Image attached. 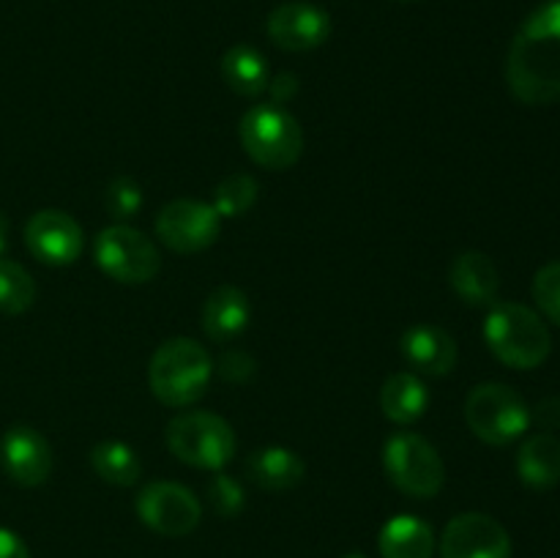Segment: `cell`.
<instances>
[{
    "label": "cell",
    "mask_w": 560,
    "mask_h": 558,
    "mask_svg": "<svg viewBox=\"0 0 560 558\" xmlns=\"http://www.w3.org/2000/svg\"><path fill=\"white\" fill-rule=\"evenodd\" d=\"M5 246H9V219H5V213L0 211V257H3Z\"/></svg>",
    "instance_id": "obj_33"
},
{
    "label": "cell",
    "mask_w": 560,
    "mask_h": 558,
    "mask_svg": "<svg viewBox=\"0 0 560 558\" xmlns=\"http://www.w3.org/2000/svg\"><path fill=\"white\" fill-rule=\"evenodd\" d=\"M93 257L96 266L120 284H145L156 279L162 268L156 244L137 228L120 222L109 224L96 235Z\"/></svg>",
    "instance_id": "obj_8"
},
{
    "label": "cell",
    "mask_w": 560,
    "mask_h": 558,
    "mask_svg": "<svg viewBox=\"0 0 560 558\" xmlns=\"http://www.w3.org/2000/svg\"><path fill=\"white\" fill-rule=\"evenodd\" d=\"M517 474L530 490H552L560 481V438L552 432L525 438L517 454Z\"/></svg>",
    "instance_id": "obj_20"
},
{
    "label": "cell",
    "mask_w": 560,
    "mask_h": 558,
    "mask_svg": "<svg viewBox=\"0 0 560 558\" xmlns=\"http://www.w3.org/2000/svg\"><path fill=\"white\" fill-rule=\"evenodd\" d=\"M465 421L479 441L506 446L530 427V408L506 383H481L465 399Z\"/></svg>",
    "instance_id": "obj_7"
},
{
    "label": "cell",
    "mask_w": 560,
    "mask_h": 558,
    "mask_svg": "<svg viewBox=\"0 0 560 558\" xmlns=\"http://www.w3.org/2000/svg\"><path fill=\"white\" fill-rule=\"evenodd\" d=\"M52 446L38 430L16 425L0 438V468L14 485L38 487L52 474Z\"/></svg>",
    "instance_id": "obj_13"
},
{
    "label": "cell",
    "mask_w": 560,
    "mask_h": 558,
    "mask_svg": "<svg viewBox=\"0 0 560 558\" xmlns=\"http://www.w3.org/2000/svg\"><path fill=\"white\" fill-rule=\"evenodd\" d=\"M448 284L468 306H492L501 288V274L490 255L468 249L454 257L448 268Z\"/></svg>",
    "instance_id": "obj_16"
},
{
    "label": "cell",
    "mask_w": 560,
    "mask_h": 558,
    "mask_svg": "<svg viewBox=\"0 0 560 558\" xmlns=\"http://www.w3.org/2000/svg\"><path fill=\"white\" fill-rule=\"evenodd\" d=\"M246 474L262 490L284 492L293 490V487H299L304 481L306 463L293 449L266 446L260 452L249 454V460H246Z\"/></svg>",
    "instance_id": "obj_18"
},
{
    "label": "cell",
    "mask_w": 560,
    "mask_h": 558,
    "mask_svg": "<svg viewBox=\"0 0 560 558\" xmlns=\"http://www.w3.org/2000/svg\"><path fill=\"white\" fill-rule=\"evenodd\" d=\"M485 339L492 356L512 370H536L552 350V337L539 312L517 301L492 304L485 317Z\"/></svg>",
    "instance_id": "obj_3"
},
{
    "label": "cell",
    "mask_w": 560,
    "mask_h": 558,
    "mask_svg": "<svg viewBox=\"0 0 560 558\" xmlns=\"http://www.w3.org/2000/svg\"><path fill=\"white\" fill-rule=\"evenodd\" d=\"M383 468L399 492L410 498H435L446 485V465L424 435L399 430L383 443Z\"/></svg>",
    "instance_id": "obj_6"
},
{
    "label": "cell",
    "mask_w": 560,
    "mask_h": 558,
    "mask_svg": "<svg viewBox=\"0 0 560 558\" xmlns=\"http://www.w3.org/2000/svg\"><path fill=\"white\" fill-rule=\"evenodd\" d=\"M441 558H512V536L490 514L463 512L443 528Z\"/></svg>",
    "instance_id": "obj_11"
},
{
    "label": "cell",
    "mask_w": 560,
    "mask_h": 558,
    "mask_svg": "<svg viewBox=\"0 0 560 558\" xmlns=\"http://www.w3.org/2000/svg\"><path fill=\"white\" fill-rule=\"evenodd\" d=\"M137 514L162 536H186L200 525L202 503L189 487L178 481H148L137 496Z\"/></svg>",
    "instance_id": "obj_9"
},
{
    "label": "cell",
    "mask_w": 560,
    "mask_h": 558,
    "mask_svg": "<svg viewBox=\"0 0 560 558\" xmlns=\"http://www.w3.org/2000/svg\"><path fill=\"white\" fill-rule=\"evenodd\" d=\"M238 137L246 156L262 170H288L304 153V129L288 109L273 102L246 109Z\"/></svg>",
    "instance_id": "obj_4"
},
{
    "label": "cell",
    "mask_w": 560,
    "mask_h": 558,
    "mask_svg": "<svg viewBox=\"0 0 560 558\" xmlns=\"http://www.w3.org/2000/svg\"><path fill=\"white\" fill-rule=\"evenodd\" d=\"M0 558H31V550H27L20 534H14L9 528H0Z\"/></svg>",
    "instance_id": "obj_32"
},
{
    "label": "cell",
    "mask_w": 560,
    "mask_h": 558,
    "mask_svg": "<svg viewBox=\"0 0 560 558\" xmlns=\"http://www.w3.org/2000/svg\"><path fill=\"white\" fill-rule=\"evenodd\" d=\"M530 425L541 427V432L560 430V397H545L530 410Z\"/></svg>",
    "instance_id": "obj_30"
},
{
    "label": "cell",
    "mask_w": 560,
    "mask_h": 558,
    "mask_svg": "<svg viewBox=\"0 0 560 558\" xmlns=\"http://www.w3.org/2000/svg\"><path fill=\"white\" fill-rule=\"evenodd\" d=\"M208 498H211V507L219 518H235L246 507V492L241 481L230 474H222V470H217V476L208 485Z\"/></svg>",
    "instance_id": "obj_27"
},
{
    "label": "cell",
    "mask_w": 560,
    "mask_h": 558,
    "mask_svg": "<svg viewBox=\"0 0 560 558\" xmlns=\"http://www.w3.org/2000/svg\"><path fill=\"white\" fill-rule=\"evenodd\" d=\"M435 545L432 525L416 514H397L383 525L377 536L383 558H432Z\"/></svg>",
    "instance_id": "obj_19"
},
{
    "label": "cell",
    "mask_w": 560,
    "mask_h": 558,
    "mask_svg": "<svg viewBox=\"0 0 560 558\" xmlns=\"http://www.w3.org/2000/svg\"><path fill=\"white\" fill-rule=\"evenodd\" d=\"M213 377V359L191 337H173L159 345L148 364L153 397L167 408H189L206 394Z\"/></svg>",
    "instance_id": "obj_2"
},
{
    "label": "cell",
    "mask_w": 560,
    "mask_h": 558,
    "mask_svg": "<svg viewBox=\"0 0 560 558\" xmlns=\"http://www.w3.org/2000/svg\"><path fill=\"white\" fill-rule=\"evenodd\" d=\"M345 558H364V556H361V553H350V556H345Z\"/></svg>",
    "instance_id": "obj_34"
},
{
    "label": "cell",
    "mask_w": 560,
    "mask_h": 558,
    "mask_svg": "<svg viewBox=\"0 0 560 558\" xmlns=\"http://www.w3.org/2000/svg\"><path fill=\"white\" fill-rule=\"evenodd\" d=\"M91 465L96 476L107 485L131 487L140 481L142 463L135 446L124 441H102L91 449Z\"/></svg>",
    "instance_id": "obj_23"
},
{
    "label": "cell",
    "mask_w": 560,
    "mask_h": 558,
    "mask_svg": "<svg viewBox=\"0 0 560 558\" xmlns=\"http://www.w3.org/2000/svg\"><path fill=\"white\" fill-rule=\"evenodd\" d=\"M405 361L413 367L419 375L443 377L457 367V339L446 328L435 323H416L399 339Z\"/></svg>",
    "instance_id": "obj_15"
},
{
    "label": "cell",
    "mask_w": 560,
    "mask_h": 558,
    "mask_svg": "<svg viewBox=\"0 0 560 558\" xmlns=\"http://www.w3.org/2000/svg\"><path fill=\"white\" fill-rule=\"evenodd\" d=\"M213 370H217L228 383H246L255 375L257 364L249 353H244V350H224Z\"/></svg>",
    "instance_id": "obj_29"
},
{
    "label": "cell",
    "mask_w": 560,
    "mask_h": 558,
    "mask_svg": "<svg viewBox=\"0 0 560 558\" xmlns=\"http://www.w3.org/2000/svg\"><path fill=\"white\" fill-rule=\"evenodd\" d=\"M219 230H222V217L211 202L180 197L156 213L159 241L178 255L208 249L219 239Z\"/></svg>",
    "instance_id": "obj_10"
},
{
    "label": "cell",
    "mask_w": 560,
    "mask_h": 558,
    "mask_svg": "<svg viewBox=\"0 0 560 558\" xmlns=\"http://www.w3.org/2000/svg\"><path fill=\"white\" fill-rule=\"evenodd\" d=\"M506 82L530 107L560 98V0H547L523 22L509 47Z\"/></svg>",
    "instance_id": "obj_1"
},
{
    "label": "cell",
    "mask_w": 560,
    "mask_h": 558,
    "mask_svg": "<svg viewBox=\"0 0 560 558\" xmlns=\"http://www.w3.org/2000/svg\"><path fill=\"white\" fill-rule=\"evenodd\" d=\"M219 69H222V77L230 91L246 98L262 96L268 88V80H271L266 55L257 47H252V44H235V47H230L222 55Z\"/></svg>",
    "instance_id": "obj_22"
},
{
    "label": "cell",
    "mask_w": 560,
    "mask_h": 558,
    "mask_svg": "<svg viewBox=\"0 0 560 558\" xmlns=\"http://www.w3.org/2000/svg\"><path fill=\"white\" fill-rule=\"evenodd\" d=\"M249 295L241 288H235V284L217 288L206 299V306H202V332L208 334V339L219 345H228L235 337H241L249 328Z\"/></svg>",
    "instance_id": "obj_17"
},
{
    "label": "cell",
    "mask_w": 560,
    "mask_h": 558,
    "mask_svg": "<svg viewBox=\"0 0 560 558\" xmlns=\"http://www.w3.org/2000/svg\"><path fill=\"white\" fill-rule=\"evenodd\" d=\"M268 93H271V102L273 104H288L290 98H295V93H299V77L293 74V71H279L277 77H271L268 80Z\"/></svg>",
    "instance_id": "obj_31"
},
{
    "label": "cell",
    "mask_w": 560,
    "mask_h": 558,
    "mask_svg": "<svg viewBox=\"0 0 560 558\" xmlns=\"http://www.w3.org/2000/svg\"><path fill=\"white\" fill-rule=\"evenodd\" d=\"M381 408L394 425H413L430 408V388L416 372H394L381 388Z\"/></svg>",
    "instance_id": "obj_21"
},
{
    "label": "cell",
    "mask_w": 560,
    "mask_h": 558,
    "mask_svg": "<svg viewBox=\"0 0 560 558\" xmlns=\"http://www.w3.org/2000/svg\"><path fill=\"white\" fill-rule=\"evenodd\" d=\"M260 197V184H257L255 175L249 173H230L228 178H222L213 189V202L219 217H244L252 211V206Z\"/></svg>",
    "instance_id": "obj_24"
},
{
    "label": "cell",
    "mask_w": 560,
    "mask_h": 558,
    "mask_svg": "<svg viewBox=\"0 0 560 558\" xmlns=\"http://www.w3.org/2000/svg\"><path fill=\"white\" fill-rule=\"evenodd\" d=\"M534 301L556 326H560V260L547 263L536 271Z\"/></svg>",
    "instance_id": "obj_28"
},
{
    "label": "cell",
    "mask_w": 560,
    "mask_h": 558,
    "mask_svg": "<svg viewBox=\"0 0 560 558\" xmlns=\"http://www.w3.org/2000/svg\"><path fill=\"white\" fill-rule=\"evenodd\" d=\"M104 208H107L109 217L115 222L126 224L129 219H135L142 208V189L135 178L129 175H118L107 184L104 189Z\"/></svg>",
    "instance_id": "obj_26"
},
{
    "label": "cell",
    "mask_w": 560,
    "mask_h": 558,
    "mask_svg": "<svg viewBox=\"0 0 560 558\" xmlns=\"http://www.w3.org/2000/svg\"><path fill=\"white\" fill-rule=\"evenodd\" d=\"M268 38L284 53H310L331 36V16L315 3H284L268 16Z\"/></svg>",
    "instance_id": "obj_14"
},
{
    "label": "cell",
    "mask_w": 560,
    "mask_h": 558,
    "mask_svg": "<svg viewBox=\"0 0 560 558\" xmlns=\"http://www.w3.org/2000/svg\"><path fill=\"white\" fill-rule=\"evenodd\" d=\"M36 301V282L25 266L0 257V312L5 315H22Z\"/></svg>",
    "instance_id": "obj_25"
},
{
    "label": "cell",
    "mask_w": 560,
    "mask_h": 558,
    "mask_svg": "<svg viewBox=\"0 0 560 558\" xmlns=\"http://www.w3.org/2000/svg\"><path fill=\"white\" fill-rule=\"evenodd\" d=\"M167 446L180 463L200 470H222L235 457V432L211 410H180L167 425Z\"/></svg>",
    "instance_id": "obj_5"
},
{
    "label": "cell",
    "mask_w": 560,
    "mask_h": 558,
    "mask_svg": "<svg viewBox=\"0 0 560 558\" xmlns=\"http://www.w3.org/2000/svg\"><path fill=\"white\" fill-rule=\"evenodd\" d=\"M25 246L47 266H71L82 255L85 233L71 213L58 208L36 211L25 224Z\"/></svg>",
    "instance_id": "obj_12"
}]
</instances>
